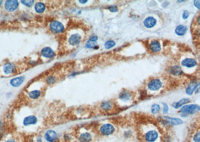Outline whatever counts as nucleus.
Returning <instances> with one entry per match:
<instances>
[{
  "instance_id": "nucleus-32",
  "label": "nucleus",
  "mask_w": 200,
  "mask_h": 142,
  "mask_svg": "<svg viewBox=\"0 0 200 142\" xmlns=\"http://www.w3.org/2000/svg\"><path fill=\"white\" fill-rule=\"evenodd\" d=\"M163 104L164 105L163 113L164 114H167V113H168V110H169V107H168V106L167 105L166 103H163Z\"/></svg>"
},
{
  "instance_id": "nucleus-41",
  "label": "nucleus",
  "mask_w": 200,
  "mask_h": 142,
  "mask_svg": "<svg viewBox=\"0 0 200 142\" xmlns=\"http://www.w3.org/2000/svg\"><path fill=\"white\" fill-rule=\"evenodd\" d=\"M2 3H3V1H0V6H1Z\"/></svg>"
},
{
  "instance_id": "nucleus-31",
  "label": "nucleus",
  "mask_w": 200,
  "mask_h": 142,
  "mask_svg": "<svg viewBox=\"0 0 200 142\" xmlns=\"http://www.w3.org/2000/svg\"><path fill=\"white\" fill-rule=\"evenodd\" d=\"M200 132L197 133L195 135L193 140L195 142H200Z\"/></svg>"
},
{
  "instance_id": "nucleus-36",
  "label": "nucleus",
  "mask_w": 200,
  "mask_h": 142,
  "mask_svg": "<svg viewBox=\"0 0 200 142\" xmlns=\"http://www.w3.org/2000/svg\"><path fill=\"white\" fill-rule=\"evenodd\" d=\"M194 5L198 9H200V1H194Z\"/></svg>"
},
{
  "instance_id": "nucleus-26",
  "label": "nucleus",
  "mask_w": 200,
  "mask_h": 142,
  "mask_svg": "<svg viewBox=\"0 0 200 142\" xmlns=\"http://www.w3.org/2000/svg\"><path fill=\"white\" fill-rule=\"evenodd\" d=\"M160 110H161V107L158 104H154L152 106L151 111L153 114H156L159 113L160 111Z\"/></svg>"
},
{
  "instance_id": "nucleus-11",
  "label": "nucleus",
  "mask_w": 200,
  "mask_h": 142,
  "mask_svg": "<svg viewBox=\"0 0 200 142\" xmlns=\"http://www.w3.org/2000/svg\"><path fill=\"white\" fill-rule=\"evenodd\" d=\"M114 104L112 102L110 101H104L101 103L100 105L101 109L103 111H105V112H108V111H111L113 109L114 107Z\"/></svg>"
},
{
  "instance_id": "nucleus-10",
  "label": "nucleus",
  "mask_w": 200,
  "mask_h": 142,
  "mask_svg": "<svg viewBox=\"0 0 200 142\" xmlns=\"http://www.w3.org/2000/svg\"><path fill=\"white\" fill-rule=\"evenodd\" d=\"M41 55H43V57H46V58H52L54 56L55 53L52 49L49 47H44L43 49L41 51Z\"/></svg>"
},
{
  "instance_id": "nucleus-18",
  "label": "nucleus",
  "mask_w": 200,
  "mask_h": 142,
  "mask_svg": "<svg viewBox=\"0 0 200 142\" xmlns=\"http://www.w3.org/2000/svg\"><path fill=\"white\" fill-rule=\"evenodd\" d=\"M156 23V20L151 17L146 18L144 21L145 26L147 28H151L153 27Z\"/></svg>"
},
{
  "instance_id": "nucleus-38",
  "label": "nucleus",
  "mask_w": 200,
  "mask_h": 142,
  "mask_svg": "<svg viewBox=\"0 0 200 142\" xmlns=\"http://www.w3.org/2000/svg\"><path fill=\"white\" fill-rule=\"evenodd\" d=\"M5 142H17L16 141L15 139H8V140L6 141Z\"/></svg>"
},
{
  "instance_id": "nucleus-35",
  "label": "nucleus",
  "mask_w": 200,
  "mask_h": 142,
  "mask_svg": "<svg viewBox=\"0 0 200 142\" xmlns=\"http://www.w3.org/2000/svg\"><path fill=\"white\" fill-rule=\"evenodd\" d=\"M98 37L96 35H93L91 36V37H90L89 41H97Z\"/></svg>"
},
{
  "instance_id": "nucleus-13",
  "label": "nucleus",
  "mask_w": 200,
  "mask_h": 142,
  "mask_svg": "<svg viewBox=\"0 0 200 142\" xmlns=\"http://www.w3.org/2000/svg\"><path fill=\"white\" fill-rule=\"evenodd\" d=\"M3 71L6 75L12 74L15 71V66L11 63H7L3 66Z\"/></svg>"
},
{
  "instance_id": "nucleus-40",
  "label": "nucleus",
  "mask_w": 200,
  "mask_h": 142,
  "mask_svg": "<svg viewBox=\"0 0 200 142\" xmlns=\"http://www.w3.org/2000/svg\"><path fill=\"white\" fill-rule=\"evenodd\" d=\"M79 2H82L81 3H85L86 2H87V1H79Z\"/></svg>"
},
{
  "instance_id": "nucleus-8",
  "label": "nucleus",
  "mask_w": 200,
  "mask_h": 142,
  "mask_svg": "<svg viewBox=\"0 0 200 142\" xmlns=\"http://www.w3.org/2000/svg\"><path fill=\"white\" fill-rule=\"evenodd\" d=\"M81 41V37L78 33L72 35L69 39V43L72 46H76L79 45Z\"/></svg>"
},
{
  "instance_id": "nucleus-30",
  "label": "nucleus",
  "mask_w": 200,
  "mask_h": 142,
  "mask_svg": "<svg viewBox=\"0 0 200 142\" xmlns=\"http://www.w3.org/2000/svg\"><path fill=\"white\" fill-rule=\"evenodd\" d=\"M22 3L28 7H31L33 5L34 1H22Z\"/></svg>"
},
{
  "instance_id": "nucleus-9",
  "label": "nucleus",
  "mask_w": 200,
  "mask_h": 142,
  "mask_svg": "<svg viewBox=\"0 0 200 142\" xmlns=\"http://www.w3.org/2000/svg\"><path fill=\"white\" fill-rule=\"evenodd\" d=\"M57 134L54 131H48L45 134V138L48 142H55L57 139Z\"/></svg>"
},
{
  "instance_id": "nucleus-6",
  "label": "nucleus",
  "mask_w": 200,
  "mask_h": 142,
  "mask_svg": "<svg viewBox=\"0 0 200 142\" xmlns=\"http://www.w3.org/2000/svg\"><path fill=\"white\" fill-rule=\"evenodd\" d=\"M149 89L152 91H156L159 90L162 86V83L160 80L158 79H155L149 82L148 84Z\"/></svg>"
},
{
  "instance_id": "nucleus-33",
  "label": "nucleus",
  "mask_w": 200,
  "mask_h": 142,
  "mask_svg": "<svg viewBox=\"0 0 200 142\" xmlns=\"http://www.w3.org/2000/svg\"><path fill=\"white\" fill-rule=\"evenodd\" d=\"M109 10H110L111 12L115 13V12L118 11V8H117V7H116V6H112L109 7Z\"/></svg>"
},
{
  "instance_id": "nucleus-5",
  "label": "nucleus",
  "mask_w": 200,
  "mask_h": 142,
  "mask_svg": "<svg viewBox=\"0 0 200 142\" xmlns=\"http://www.w3.org/2000/svg\"><path fill=\"white\" fill-rule=\"evenodd\" d=\"M164 122L166 124L170 126H176L183 124V121L181 119L178 118H170V117H163Z\"/></svg>"
},
{
  "instance_id": "nucleus-4",
  "label": "nucleus",
  "mask_w": 200,
  "mask_h": 142,
  "mask_svg": "<svg viewBox=\"0 0 200 142\" xmlns=\"http://www.w3.org/2000/svg\"><path fill=\"white\" fill-rule=\"evenodd\" d=\"M49 27L51 30L55 33H61L65 29L62 23L57 21H51Z\"/></svg>"
},
{
  "instance_id": "nucleus-17",
  "label": "nucleus",
  "mask_w": 200,
  "mask_h": 142,
  "mask_svg": "<svg viewBox=\"0 0 200 142\" xmlns=\"http://www.w3.org/2000/svg\"><path fill=\"white\" fill-rule=\"evenodd\" d=\"M150 49L153 52H158L161 49V45L157 41H153L150 43Z\"/></svg>"
},
{
  "instance_id": "nucleus-20",
  "label": "nucleus",
  "mask_w": 200,
  "mask_h": 142,
  "mask_svg": "<svg viewBox=\"0 0 200 142\" xmlns=\"http://www.w3.org/2000/svg\"><path fill=\"white\" fill-rule=\"evenodd\" d=\"M24 80H25V78L23 77H17V78H14L11 80L10 84L13 87H19L23 83Z\"/></svg>"
},
{
  "instance_id": "nucleus-14",
  "label": "nucleus",
  "mask_w": 200,
  "mask_h": 142,
  "mask_svg": "<svg viewBox=\"0 0 200 142\" xmlns=\"http://www.w3.org/2000/svg\"><path fill=\"white\" fill-rule=\"evenodd\" d=\"M92 140V135L88 132H85L80 135L79 137V142H91Z\"/></svg>"
},
{
  "instance_id": "nucleus-3",
  "label": "nucleus",
  "mask_w": 200,
  "mask_h": 142,
  "mask_svg": "<svg viewBox=\"0 0 200 142\" xmlns=\"http://www.w3.org/2000/svg\"><path fill=\"white\" fill-rule=\"evenodd\" d=\"M115 127L110 123L102 125L99 129L100 134L104 136H109L112 135L115 132Z\"/></svg>"
},
{
  "instance_id": "nucleus-37",
  "label": "nucleus",
  "mask_w": 200,
  "mask_h": 142,
  "mask_svg": "<svg viewBox=\"0 0 200 142\" xmlns=\"http://www.w3.org/2000/svg\"><path fill=\"white\" fill-rule=\"evenodd\" d=\"M71 136L69 134H65L64 136V139L66 141L69 140L71 139Z\"/></svg>"
},
{
  "instance_id": "nucleus-7",
  "label": "nucleus",
  "mask_w": 200,
  "mask_h": 142,
  "mask_svg": "<svg viewBox=\"0 0 200 142\" xmlns=\"http://www.w3.org/2000/svg\"><path fill=\"white\" fill-rule=\"evenodd\" d=\"M19 6L18 1H7L5 4V8L8 12H13Z\"/></svg>"
},
{
  "instance_id": "nucleus-1",
  "label": "nucleus",
  "mask_w": 200,
  "mask_h": 142,
  "mask_svg": "<svg viewBox=\"0 0 200 142\" xmlns=\"http://www.w3.org/2000/svg\"><path fill=\"white\" fill-rule=\"evenodd\" d=\"M159 137V134L156 130H148L144 134V140L146 142H156Z\"/></svg>"
},
{
  "instance_id": "nucleus-34",
  "label": "nucleus",
  "mask_w": 200,
  "mask_h": 142,
  "mask_svg": "<svg viewBox=\"0 0 200 142\" xmlns=\"http://www.w3.org/2000/svg\"><path fill=\"white\" fill-rule=\"evenodd\" d=\"M189 12L187 11H185L184 13H183V18L184 19H186L188 18L189 17Z\"/></svg>"
},
{
  "instance_id": "nucleus-42",
  "label": "nucleus",
  "mask_w": 200,
  "mask_h": 142,
  "mask_svg": "<svg viewBox=\"0 0 200 142\" xmlns=\"http://www.w3.org/2000/svg\"><path fill=\"white\" fill-rule=\"evenodd\" d=\"M1 126V120H0V127Z\"/></svg>"
},
{
  "instance_id": "nucleus-21",
  "label": "nucleus",
  "mask_w": 200,
  "mask_h": 142,
  "mask_svg": "<svg viewBox=\"0 0 200 142\" xmlns=\"http://www.w3.org/2000/svg\"><path fill=\"white\" fill-rule=\"evenodd\" d=\"M190 100L188 98H184L177 102H174L172 103V105L173 106V107H174L176 109H178L179 108L182 107L183 105L190 102Z\"/></svg>"
},
{
  "instance_id": "nucleus-22",
  "label": "nucleus",
  "mask_w": 200,
  "mask_h": 142,
  "mask_svg": "<svg viewBox=\"0 0 200 142\" xmlns=\"http://www.w3.org/2000/svg\"><path fill=\"white\" fill-rule=\"evenodd\" d=\"M188 29L186 26L183 25H180L178 26L175 29V32L178 35H184L186 33Z\"/></svg>"
},
{
  "instance_id": "nucleus-2",
  "label": "nucleus",
  "mask_w": 200,
  "mask_h": 142,
  "mask_svg": "<svg viewBox=\"0 0 200 142\" xmlns=\"http://www.w3.org/2000/svg\"><path fill=\"white\" fill-rule=\"evenodd\" d=\"M199 111H200V106L196 104L185 105L181 108L180 110L181 113L186 115L193 114Z\"/></svg>"
},
{
  "instance_id": "nucleus-19",
  "label": "nucleus",
  "mask_w": 200,
  "mask_h": 142,
  "mask_svg": "<svg viewBox=\"0 0 200 142\" xmlns=\"http://www.w3.org/2000/svg\"><path fill=\"white\" fill-rule=\"evenodd\" d=\"M197 86H198V84L197 83V82H191L189 85L188 87L187 88L186 90L187 94L189 95H192L195 90L196 89Z\"/></svg>"
},
{
  "instance_id": "nucleus-25",
  "label": "nucleus",
  "mask_w": 200,
  "mask_h": 142,
  "mask_svg": "<svg viewBox=\"0 0 200 142\" xmlns=\"http://www.w3.org/2000/svg\"><path fill=\"white\" fill-rule=\"evenodd\" d=\"M35 9L37 13H42L45 11V5L42 2H38L35 5Z\"/></svg>"
},
{
  "instance_id": "nucleus-39",
  "label": "nucleus",
  "mask_w": 200,
  "mask_h": 142,
  "mask_svg": "<svg viewBox=\"0 0 200 142\" xmlns=\"http://www.w3.org/2000/svg\"><path fill=\"white\" fill-rule=\"evenodd\" d=\"M37 141H38V142H42V138H41V137H38V138L37 139Z\"/></svg>"
},
{
  "instance_id": "nucleus-28",
  "label": "nucleus",
  "mask_w": 200,
  "mask_h": 142,
  "mask_svg": "<svg viewBox=\"0 0 200 142\" xmlns=\"http://www.w3.org/2000/svg\"><path fill=\"white\" fill-rule=\"evenodd\" d=\"M97 45V43H96L95 41H88L86 45V47L87 48H89V49H92V48H95Z\"/></svg>"
},
{
  "instance_id": "nucleus-23",
  "label": "nucleus",
  "mask_w": 200,
  "mask_h": 142,
  "mask_svg": "<svg viewBox=\"0 0 200 142\" xmlns=\"http://www.w3.org/2000/svg\"><path fill=\"white\" fill-rule=\"evenodd\" d=\"M172 74L175 75H180L183 73L182 67L180 66H174L172 67L171 69Z\"/></svg>"
},
{
  "instance_id": "nucleus-12",
  "label": "nucleus",
  "mask_w": 200,
  "mask_h": 142,
  "mask_svg": "<svg viewBox=\"0 0 200 142\" xmlns=\"http://www.w3.org/2000/svg\"><path fill=\"white\" fill-rule=\"evenodd\" d=\"M132 97V94L127 90H123L119 94V99L123 101H128Z\"/></svg>"
},
{
  "instance_id": "nucleus-15",
  "label": "nucleus",
  "mask_w": 200,
  "mask_h": 142,
  "mask_svg": "<svg viewBox=\"0 0 200 142\" xmlns=\"http://www.w3.org/2000/svg\"><path fill=\"white\" fill-rule=\"evenodd\" d=\"M38 121L37 118L34 116H29L25 118L23 121V124L25 126H28L30 125L36 124Z\"/></svg>"
},
{
  "instance_id": "nucleus-24",
  "label": "nucleus",
  "mask_w": 200,
  "mask_h": 142,
  "mask_svg": "<svg viewBox=\"0 0 200 142\" xmlns=\"http://www.w3.org/2000/svg\"><path fill=\"white\" fill-rule=\"evenodd\" d=\"M41 95V92L40 90H36L32 91L30 92L28 94V96L31 99H36L37 98L40 97Z\"/></svg>"
},
{
  "instance_id": "nucleus-27",
  "label": "nucleus",
  "mask_w": 200,
  "mask_h": 142,
  "mask_svg": "<svg viewBox=\"0 0 200 142\" xmlns=\"http://www.w3.org/2000/svg\"><path fill=\"white\" fill-rule=\"evenodd\" d=\"M115 45H116V43L114 41H107V42L105 43V48L106 49H111L113 47H114Z\"/></svg>"
},
{
  "instance_id": "nucleus-29",
  "label": "nucleus",
  "mask_w": 200,
  "mask_h": 142,
  "mask_svg": "<svg viewBox=\"0 0 200 142\" xmlns=\"http://www.w3.org/2000/svg\"><path fill=\"white\" fill-rule=\"evenodd\" d=\"M46 81L47 83L49 84H53L56 81V78L54 76H49L46 79Z\"/></svg>"
},
{
  "instance_id": "nucleus-16",
  "label": "nucleus",
  "mask_w": 200,
  "mask_h": 142,
  "mask_svg": "<svg viewBox=\"0 0 200 142\" xmlns=\"http://www.w3.org/2000/svg\"><path fill=\"white\" fill-rule=\"evenodd\" d=\"M181 64L183 66L187 67H192L196 65L197 62L194 59H186L182 61Z\"/></svg>"
}]
</instances>
